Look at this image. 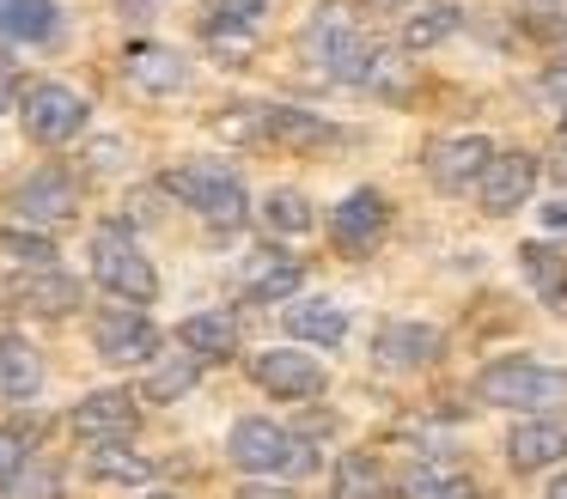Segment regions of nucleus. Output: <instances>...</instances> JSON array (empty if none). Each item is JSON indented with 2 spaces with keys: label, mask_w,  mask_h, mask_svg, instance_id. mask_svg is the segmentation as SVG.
Masks as SVG:
<instances>
[{
  "label": "nucleus",
  "mask_w": 567,
  "mask_h": 499,
  "mask_svg": "<svg viewBox=\"0 0 567 499\" xmlns=\"http://www.w3.org/2000/svg\"><path fill=\"white\" fill-rule=\"evenodd\" d=\"M165 189H172L184 207H196L202 219H214V226H238V219L250 214L245 183H238V170L220 165V158H189V165H172V170H165Z\"/></svg>",
  "instance_id": "nucleus-1"
},
{
  "label": "nucleus",
  "mask_w": 567,
  "mask_h": 499,
  "mask_svg": "<svg viewBox=\"0 0 567 499\" xmlns=\"http://www.w3.org/2000/svg\"><path fill=\"white\" fill-rule=\"evenodd\" d=\"M226 457L238 462L245 475H306L311 462V445L299 433H287V426H275V420H238L233 426V438H226Z\"/></svg>",
  "instance_id": "nucleus-2"
},
{
  "label": "nucleus",
  "mask_w": 567,
  "mask_h": 499,
  "mask_svg": "<svg viewBox=\"0 0 567 499\" xmlns=\"http://www.w3.org/2000/svg\"><path fill=\"white\" fill-rule=\"evenodd\" d=\"M476 396L494 402V408H561L567 402V372L537 360H494L488 372L476 377Z\"/></svg>",
  "instance_id": "nucleus-3"
},
{
  "label": "nucleus",
  "mask_w": 567,
  "mask_h": 499,
  "mask_svg": "<svg viewBox=\"0 0 567 499\" xmlns=\"http://www.w3.org/2000/svg\"><path fill=\"white\" fill-rule=\"evenodd\" d=\"M92 274H99L104 292H116V299H128V304H153V292H159L153 262L141 256V243L128 238L123 226L92 231Z\"/></svg>",
  "instance_id": "nucleus-4"
},
{
  "label": "nucleus",
  "mask_w": 567,
  "mask_h": 499,
  "mask_svg": "<svg viewBox=\"0 0 567 499\" xmlns=\"http://www.w3.org/2000/svg\"><path fill=\"white\" fill-rule=\"evenodd\" d=\"M299 49H306V61L323 67V80H342V85H354L360 61H367V43H360L348 7H318L311 12V24L299 31Z\"/></svg>",
  "instance_id": "nucleus-5"
},
{
  "label": "nucleus",
  "mask_w": 567,
  "mask_h": 499,
  "mask_svg": "<svg viewBox=\"0 0 567 499\" xmlns=\"http://www.w3.org/2000/svg\"><path fill=\"white\" fill-rule=\"evenodd\" d=\"M19 116H25L31 141L62 146V141H74V134L86 128V97L68 92V85H55V80H43V85H31V92L19 97Z\"/></svg>",
  "instance_id": "nucleus-6"
},
{
  "label": "nucleus",
  "mask_w": 567,
  "mask_h": 499,
  "mask_svg": "<svg viewBox=\"0 0 567 499\" xmlns=\"http://www.w3.org/2000/svg\"><path fill=\"white\" fill-rule=\"evenodd\" d=\"M92 347L111 365H141V360L159 353V329L147 323L141 304H116V311H104L99 323H92Z\"/></svg>",
  "instance_id": "nucleus-7"
},
{
  "label": "nucleus",
  "mask_w": 567,
  "mask_h": 499,
  "mask_svg": "<svg viewBox=\"0 0 567 499\" xmlns=\"http://www.w3.org/2000/svg\"><path fill=\"white\" fill-rule=\"evenodd\" d=\"M537 189V158L530 153H494L476 177V201L482 214H518Z\"/></svg>",
  "instance_id": "nucleus-8"
},
{
  "label": "nucleus",
  "mask_w": 567,
  "mask_h": 499,
  "mask_svg": "<svg viewBox=\"0 0 567 499\" xmlns=\"http://www.w3.org/2000/svg\"><path fill=\"white\" fill-rule=\"evenodd\" d=\"M250 377H257V389H269V396H318L323 389V365L299 347L257 353V360H250Z\"/></svg>",
  "instance_id": "nucleus-9"
},
{
  "label": "nucleus",
  "mask_w": 567,
  "mask_h": 499,
  "mask_svg": "<svg viewBox=\"0 0 567 499\" xmlns=\"http://www.w3.org/2000/svg\"><path fill=\"white\" fill-rule=\"evenodd\" d=\"M135 396L128 389H92L86 402L74 408V433L86 438V445H123L128 433H135Z\"/></svg>",
  "instance_id": "nucleus-10"
},
{
  "label": "nucleus",
  "mask_w": 567,
  "mask_h": 499,
  "mask_svg": "<svg viewBox=\"0 0 567 499\" xmlns=\"http://www.w3.org/2000/svg\"><path fill=\"white\" fill-rule=\"evenodd\" d=\"M74 201H80V189H74V177H68L62 165L31 170V177L19 183V195H13L19 219H31V226H55V219H68V214H74Z\"/></svg>",
  "instance_id": "nucleus-11"
},
{
  "label": "nucleus",
  "mask_w": 567,
  "mask_h": 499,
  "mask_svg": "<svg viewBox=\"0 0 567 499\" xmlns=\"http://www.w3.org/2000/svg\"><path fill=\"white\" fill-rule=\"evenodd\" d=\"M384 219H391V201H384L379 189H354V195H348V201L330 214V238L342 243L348 256H367L372 243H379Z\"/></svg>",
  "instance_id": "nucleus-12"
},
{
  "label": "nucleus",
  "mask_w": 567,
  "mask_h": 499,
  "mask_svg": "<svg viewBox=\"0 0 567 499\" xmlns=\"http://www.w3.org/2000/svg\"><path fill=\"white\" fill-rule=\"evenodd\" d=\"M488 158H494V146L482 141V134H452V141H433L421 165H427V177L440 183V189H470Z\"/></svg>",
  "instance_id": "nucleus-13"
},
{
  "label": "nucleus",
  "mask_w": 567,
  "mask_h": 499,
  "mask_svg": "<svg viewBox=\"0 0 567 499\" xmlns=\"http://www.w3.org/2000/svg\"><path fill=\"white\" fill-rule=\"evenodd\" d=\"M567 457V420H518L513 438H506V462L518 475L530 469H549V462Z\"/></svg>",
  "instance_id": "nucleus-14"
},
{
  "label": "nucleus",
  "mask_w": 567,
  "mask_h": 499,
  "mask_svg": "<svg viewBox=\"0 0 567 499\" xmlns=\"http://www.w3.org/2000/svg\"><path fill=\"white\" fill-rule=\"evenodd\" d=\"M7 299H19L38 316H68L80 304V280L62 274V268H31V274H19L13 287H7Z\"/></svg>",
  "instance_id": "nucleus-15"
},
{
  "label": "nucleus",
  "mask_w": 567,
  "mask_h": 499,
  "mask_svg": "<svg viewBox=\"0 0 567 499\" xmlns=\"http://www.w3.org/2000/svg\"><path fill=\"white\" fill-rule=\"evenodd\" d=\"M299 280H306V268H299V256L287 250H257L245 262V299L257 304H275V299H293Z\"/></svg>",
  "instance_id": "nucleus-16"
},
{
  "label": "nucleus",
  "mask_w": 567,
  "mask_h": 499,
  "mask_svg": "<svg viewBox=\"0 0 567 499\" xmlns=\"http://www.w3.org/2000/svg\"><path fill=\"white\" fill-rule=\"evenodd\" d=\"M372 353H379L384 365H396V372H415V365L440 360V329H427V323H384L379 341H372Z\"/></svg>",
  "instance_id": "nucleus-17"
},
{
  "label": "nucleus",
  "mask_w": 567,
  "mask_h": 499,
  "mask_svg": "<svg viewBox=\"0 0 567 499\" xmlns=\"http://www.w3.org/2000/svg\"><path fill=\"white\" fill-rule=\"evenodd\" d=\"M518 268H525L530 292H537L549 311H567V250H555V243H525V250H518Z\"/></svg>",
  "instance_id": "nucleus-18"
},
{
  "label": "nucleus",
  "mask_w": 567,
  "mask_h": 499,
  "mask_svg": "<svg viewBox=\"0 0 567 499\" xmlns=\"http://www.w3.org/2000/svg\"><path fill=\"white\" fill-rule=\"evenodd\" d=\"M177 341H184L189 360H226V353L238 347V329L226 311H196V316L177 323Z\"/></svg>",
  "instance_id": "nucleus-19"
},
{
  "label": "nucleus",
  "mask_w": 567,
  "mask_h": 499,
  "mask_svg": "<svg viewBox=\"0 0 567 499\" xmlns=\"http://www.w3.org/2000/svg\"><path fill=\"white\" fill-rule=\"evenodd\" d=\"M257 134L262 141H281V146H323L336 141V128L323 116H311V110H257Z\"/></svg>",
  "instance_id": "nucleus-20"
},
{
  "label": "nucleus",
  "mask_w": 567,
  "mask_h": 499,
  "mask_svg": "<svg viewBox=\"0 0 567 499\" xmlns=\"http://www.w3.org/2000/svg\"><path fill=\"white\" fill-rule=\"evenodd\" d=\"M287 335L293 341H318V347H336L348 335V311L330 299H306V304H287Z\"/></svg>",
  "instance_id": "nucleus-21"
},
{
  "label": "nucleus",
  "mask_w": 567,
  "mask_h": 499,
  "mask_svg": "<svg viewBox=\"0 0 567 499\" xmlns=\"http://www.w3.org/2000/svg\"><path fill=\"white\" fill-rule=\"evenodd\" d=\"M38 384H43V365H38V353H31V341L0 335V396H7V402H31V396H38Z\"/></svg>",
  "instance_id": "nucleus-22"
},
{
  "label": "nucleus",
  "mask_w": 567,
  "mask_h": 499,
  "mask_svg": "<svg viewBox=\"0 0 567 499\" xmlns=\"http://www.w3.org/2000/svg\"><path fill=\"white\" fill-rule=\"evenodd\" d=\"M128 80L141 85V92H177L184 85V55L177 49H159V43H141V49H128Z\"/></svg>",
  "instance_id": "nucleus-23"
},
{
  "label": "nucleus",
  "mask_w": 567,
  "mask_h": 499,
  "mask_svg": "<svg viewBox=\"0 0 567 499\" xmlns=\"http://www.w3.org/2000/svg\"><path fill=\"white\" fill-rule=\"evenodd\" d=\"M62 12L55 0H0V37H19V43H50Z\"/></svg>",
  "instance_id": "nucleus-24"
},
{
  "label": "nucleus",
  "mask_w": 567,
  "mask_h": 499,
  "mask_svg": "<svg viewBox=\"0 0 567 499\" xmlns=\"http://www.w3.org/2000/svg\"><path fill=\"white\" fill-rule=\"evenodd\" d=\"M403 499H476V487H470L452 462H421V469H409Z\"/></svg>",
  "instance_id": "nucleus-25"
},
{
  "label": "nucleus",
  "mask_w": 567,
  "mask_h": 499,
  "mask_svg": "<svg viewBox=\"0 0 567 499\" xmlns=\"http://www.w3.org/2000/svg\"><path fill=\"white\" fill-rule=\"evenodd\" d=\"M262 226L281 231V238H299V231L318 226V214H311V201L299 189H269V201H262Z\"/></svg>",
  "instance_id": "nucleus-26"
},
{
  "label": "nucleus",
  "mask_w": 567,
  "mask_h": 499,
  "mask_svg": "<svg viewBox=\"0 0 567 499\" xmlns=\"http://www.w3.org/2000/svg\"><path fill=\"white\" fill-rule=\"evenodd\" d=\"M464 24V7H452V0H440V7H427V12H415V19L403 24V49H433V43H445V37Z\"/></svg>",
  "instance_id": "nucleus-27"
},
{
  "label": "nucleus",
  "mask_w": 567,
  "mask_h": 499,
  "mask_svg": "<svg viewBox=\"0 0 567 499\" xmlns=\"http://www.w3.org/2000/svg\"><path fill=\"white\" fill-rule=\"evenodd\" d=\"M379 462L367 457V450H348L342 462H336V499H379Z\"/></svg>",
  "instance_id": "nucleus-28"
},
{
  "label": "nucleus",
  "mask_w": 567,
  "mask_h": 499,
  "mask_svg": "<svg viewBox=\"0 0 567 499\" xmlns=\"http://www.w3.org/2000/svg\"><path fill=\"white\" fill-rule=\"evenodd\" d=\"M202 377V360H189V353H172L165 365H153V377H147V402H177L189 384Z\"/></svg>",
  "instance_id": "nucleus-29"
},
{
  "label": "nucleus",
  "mask_w": 567,
  "mask_h": 499,
  "mask_svg": "<svg viewBox=\"0 0 567 499\" xmlns=\"http://www.w3.org/2000/svg\"><path fill=\"white\" fill-rule=\"evenodd\" d=\"M262 7H269V0H220L214 19H208V37L214 43H220V37H250L257 19H262Z\"/></svg>",
  "instance_id": "nucleus-30"
},
{
  "label": "nucleus",
  "mask_w": 567,
  "mask_h": 499,
  "mask_svg": "<svg viewBox=\"0 0 567 499\" xmlns=\"http://www.w3.org/2000/svg\"><path fill=\"white\" fill-rule=\"evenodd\" d=\"M0 493H7V499H55V493H62V475H55L50 469V462H19V469H13V481H7V487H0Z\"/></svg>",
  "instance_id": "nucleus-31"
},
{
  "label": "nucleus",
  "mask_w": 567,
  "mask_h": 499,
  "mask_svg": "<svg viewBox=\"0 0 567 499\" xmlns=\"http://www.w3.org/2000/svg\"><path fill=\"white\" fill-rule=\"evenodd\" d=\"M0 250L13 256V262H25V268H55V243L43 238V231L7 226V231H0Z\"/></svg>",
  "instance_id": "nucleus-32"
},
{
  "label": "nucleus",
  "mask_w": 567,
  "mask_h": 499,
  "mask_svg": "<svg viewBox=\"0 0 567 499\" xmlns=\"http://www.w3.org/2000/svg\"><path fill=\"white\" fill-rule=\"evenodd\" d=\"M92 475H99V481H147L153 462L147 457H128L123 445H99V450H92Z\"/></svg>",
  "instance_id": "nucleus-33"
},
{
  "label": "nucleus",
  "mask_w": 567,
  "mask_h": 499,
  "mask_svg": "<svg viewBox=\"0 0 567 499\" xmlns=\"http://www.w3.org/2000/svg\"><path fill=\"white\" fill-rule=\"evenodd\" d=\"M25 457H31V450H25V438H19V433H7V426H0V487L13 481V469H19V462H25Z\"/></svg>",
  "instance_id": "nucleus-34"
},
{
  "label": "nucleus",
  "mask_w": 567,
  "mask_h": 499,
  "mask_svg": "<svg viewBox=\"0 0 567 499\" xmlns=\"http://www.w3.org/2000/svg\"><path fill=\"white\" fill-rule=\"evenodd\" d=\"M233 499H293L287 487H275V481H250V487H238Z\"/></svg>",
  "instance_id": "nucleus-35"
},
{
  "label": "nucleus",
  "mask_w": 567,
  "mask_h": 499,
  "mask_svg": "<svg viewBox=\"0 0 567 499\" xmlns=\"http://www.w3.org/2000/svg\"><path fill=\"white\" fill-rule=\"evenodd\" d=\"M543 92H549V97H567V61H555V67L543 73Z\"/></svg>",
  "instance_id": "nucleus-36"
},
{
  "label": "nucleus",
  "mask_w": 567,
  "mask_h": 499,
  "mask_svg": "<svg viewBox=\"0 0 567 499\" xmlns=\"http://www.w3.org/2000/svg\"><path fill=\"white\" fill-rule=\"evenodd\" d=\"M543 219H549L555 231H567V201H555V207H543Z\"/></svg>",
  "instance_id": "nucleus-37"
},
{
  "label": "nucleus",
  "mask_w": 567,
  "mask_h": 499,
  "mask_svg": "<svg viewBox=\"0 0 567 499\" xmlns=\"http://www.w3.org/2000/svg\"><path fill=\"white\" fill-rule=\"evenodd\" d=\"M367 7H372V12H403L409 0H367Z\"/></svg>",
  "instance_id": "nucleus-38"
},
{
  "label": "nucleus",
  "mask_w": 567,
  "mask_h": 499,
  "mask_svg": "<svg viewBox=\"0 0 567 499\" xmlns=\"http://www.w3.org/2000/svg\"><path fill=\"white\" fill-rule=\"evenodd\" d=\"M7 104H13V85H7V80H0V110H7Z\"/></svg>",
  "instance_id": "nucleus-39"
},
{
  "label": "nucleus",
  "mask_w": 567,
  "mask_h": 499,
  "mask_svg": "<svg viewBox=\"0 0 567 499\" xmlns=\"http://www.w3.org/2000/svg\"><path fill=\"white\" fill-rule=\"evenodd\" d=\"M549 499H567V475H561V481H555V487H549Z\"/></svg>",
  "instance_id": "nucleus-40"
},
{
  "label": "nucleus",
  "mask_w": 567,
  "mask_h": 499,
  "mask_svg": "<svg viewBox=\"0 0 567 499\" xmlns=\"http://www.w3.org/2000/svg\"><path fill=\"white\" fill-rule=\"evenodd\" d=\"M7 61H13V55H7V43H0V80H7Z\"/></svg>",
  "instance_id": "nucleus-41"
},
{
  "label": "nucleus",
  "mask_w": 567,
  "mask_h": 499,
  "mask_svg": "<svg viewBox=\"0 0 567 499\" xmlns=\"http://www.w3.org/2000/svg\"><path fill=\"white\" fill-rule=\"evenodd\" d=\"M147 499H177V493H147Z\"/></svg>",
  "instance_id": "nucleus-42"
}]
</instances>
